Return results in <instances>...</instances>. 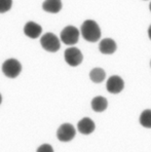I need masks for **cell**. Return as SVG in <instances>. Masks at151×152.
Instances as JSON below:
<instances>
[{
	"instance_id": "6da1fadb",
	"label": "cell",
	"mask_w": 151,
	"mask_h": 152,
	"mask_svg": "<svg viewBox=\"0 0 151 152\" xmlns=\"http://www.w3.org/2000/svg\"><path fill=\"white\" fill-rule=\"evenodd\" d=\"M80 33L88 42H97L101 38V29L94 20H86L81 25Z\"/></svg>"
},
{
	"instance_id": "7a4b0ae2",
	"label": "cell",
	"mask_w": 151,
	"mask_h": 152,
	"mask_svg": "<svg viewBox=\"0 0 151 152\" xmlns=\"http://www.w3.org/2000/svg\"><path fill=\"white\" fill-rule=\"evenodd\" d=\"M40 44L43 48V50L46 51H50V53H55L60 50L61 48V43H60V40L54 33H45L40 39Z\"/></svg>"
},
{
	"instance_id": "3957f363",
	"label": "cell",
	"mask_w": 151,
	"mask_h": 152,
	"mask_svg": "<svg viewBox=\"0 0 151 152\" xmlns=\"http://www.w3.org/2000/svg\"><path fill=\"white\" fill-rule=\"evenodd\" d=\"M22 71V65L18 60L8 59L2 64V72L8 78H15Z\"/></svg>"
},
{
	"instance_id": "277c9868",
	"label": "cell",
	"mask_w": 151,
	"mask_h": 152,
	"mask_svg": "<svg viewBox=\"0 0 151 152\" xmlns=\"http://www.w3.org/2000/svg\"><path fill=\"white\" fill-rule=\"evenodd\" d=\"M79 30L74 26H67L62 30L61 40L63 43L67 45H74L78 42L79 39Z\"/></svg>"
},
{
	"instance_id": "5b68a950",
	"label": "cell",
	"mask_w": 151,
	"mask_h": 152,
	"mask_svg": "<svg viewBox=\"0 0 151 152\" xmlns=\"http://www.w3.org/2000/svg\"><path fill=\"white\" fill-rule=\"evenodd\" d=\"M64 58H65L66 63L71 67L78 66V65L81 64V62H82V60H83L82 53L77 48H67V50H65V53H64Z\"/></svg>"
},
{
	"instance_id": "8992f818",
	"label": "cell",
	"mask_w": 151,
	"mask_h": 152,
	"mask_svg": "<svg viewBox=\"0 0 151 152\" xmlns=\"http://www.w3.org/2000/svg\"><path fill=\"white\" fill-rule=\"evenodd\" d=\"M76 135V129L71 124H63L57 131V138L61 142H70L74 139Z\"/></svg>"
},
{
	"instance_id": "52a82bcc",
	"label": "cell",
	"mask_w": 151,
	"mask_h": 152,
	"mask_svg": "<svg viewBox=\"0 0 151 152\" xmlns=\"http://www.w3.org/2000/svg\"><path fill=\"white\" fill-rule=\"evenodd\" d=\"M106 88L110 94L116 95L123 91L124 88V81L123 79L118 75H113L108 78L107 82H106Z\"/></svg>"
},
{
	"instance_id": "ba28073f",
	"label": "cell",
	"mask_w": 151,
	"mask_h": 152,
	"mask_svg": "<svg viewBox=\"0 0 151 152\" xmlns=\"http://www.w3.org/2000/svg\"><path fill=\"white\" fill-rule=\"evenodd\" d=\"M77 129L82 135H90L96 129V124L90 117H83L77 124Z\"/></svg>"
},
{
	"instance_id": "9c48e42d",
	"label": "cell",
	"mask_w": 151,
	"mask_h": 152,
	"mask_svg": "<svg viewBox=\"0 0 151 152\" xmlns=\"http://www.w3.org/2000/svg\"><path fill=\"white\" fill-rule=\"evenodd\" d=\"M117 50V44L112 38H104L99 44V50L103 55H112Z\"/></svg>"
},
{
	"instance_id": "30bf717a",
	"label": "cell",
	"mask_w": 151,
	"mask_h": 152,
	"mask_svg": "<svg viewBox=\"0 0 151 152\" xmlns=\"http://www.w3.org/2000/svg\"><path fill=\"white\" fill-rule=\"evenodd\" d=\"M42 32V28L40 25L34 23V22H28L24 26V33L26 36H28L31 39H36L39 37V35Z\"/></svg>"
},
{
	"instance_id": "8fae6325",
	"label": "cell",
	"mask_w": 151,
	"mask_h": 152,
	"mask_svg": "<svg viewBox=\"0 0 151 152\" xmlns=\"http://www.w3.org/2000/svg\"><path fill=\"white\" fill-rule=\"evenodd\" d=\"M90 106H92V109L95 112H98V113L104 112L108 107V101L105 97L97 96V97H95L94 99L92 100Z\"/></svg>"
},
{
	"instance_id": "7c38bea8",
	"label": "cell",
	"mask_w": 151,
	"mask_h": 152,
	"mask_svg": "<svg viewBox=\"0 0 151 152\" xmlns=\"http://www.w3.org/2000/svg\"><path fill=\"white\" fill-rule=\"evenodd\" d=\"M42 8L46 12L58 13L62 10V1L61 0H44Z\"/></svg>"
},
{
	"instance_id": "4fadbf2b",
	"label": "cell",
	"mask_w": 151,
	"mask_h": 152,
	"mask_svg": "<svg viewBox=\"0 0 151 152\" xmlns=\"http://www.w3.org/2000/svg\"><path fill=\"white\" fill-rule=\"evenodd\" d=\"M90 78L95 83H101L105 80L106 78V72L102 68H94L90 72Z\"/></svg>"
},
{
	"instance_id": "5bb4252c",
	"label": "cell",
	"mask_w": 151,
	"mask_h": 152,
	"mask_svg": "<svg viewBox=\"0 0 151 152\" xmlns=\"http://www.w3.org/2000/svg\"><path fill=\"white\" fill-rule=\"evenodd\" d=\"M139 122L145 129H151V109H146L140 114Z\"/></svg>"
},
{
	"instance_id": "9a60e30c",
	"label": "cell",
	"mask_w": 151,
	"mask_h": 152,
	"mask_svg": "<svg viewBox=\"0 0 151 152\" xmlns=\"http://www.w3.org/2000/svg\"><path fill=\"white\" fill-rule=\"evenodd\" d=\"M12 0H0V13H4L10 10Z\"/></svg>"
},
{
	"instance_id": "2e32d148",
	"label": "cell",
	"mask_w": 151,
	"mask_h": 152,
	"mask_svg": "<svg viewBox=\"0 0 151 152\" xmlns=\"http://www.w3.org/2000/svg\"><path fill=\"white\" fill-rule=\"evenodd\" d=\"M36 152H54V149L50 144H42L37 148Z\"/></svg>"
},
{
	"instance_id": "e0dca14e",
	"label": "cell",
	"mask_w": 151,
	"mask_h": 152,
	"mask_svg": "<svg viewBox=\"0 0 151 152\" xmlns=\"http://www.w3.org/2000/svg\"><path fill=\"white\" fill-rule=\"evenodd\" d=\"M148 37H149V39L151 40V25L149 26V28H148Z\"/></svg>"
},
{
	"instance_id": "ac0fdd59",
	"label": "cell",
	"mask_w": 151,
	"mask_h": 152,
	"mask_svg": "<svg viewBox=\"0 0 151 152\" xmlns=\"http://www.w3.org/2000/svg\"><path fill=\"white\" fill-rule=\"evenodd\" d=\"M1 102H2V97H1V95H0V104H1Z\"/></svg>"
},
{
	"instance_id": "d6986e66",
	"label": "cell",
	"mask_w": 151,
	"mask_h": 152,
	"mask_svg": "<svg viewBox=\"0 0 151 152\" xmlns=\"http://www.w3.org/2000/svg\"><path fill=\"white\" fill-rule=\"evenodd\" d=\"M149 10H150V12H151V2H150V4H149Z\"/></svg>"
},
{
	"instance_id": "ffe728a7",
	"label": "cell",
	"mask_w": 151,
	"mask_h": 152,
	"mask_svg": "<svg viewBox=\"0 0 151 152\" xmlns=\"http://www.w3.org/2000/svg\"><path fill=\"white\" fill-rule=\"evenodd\" d=\"M150 67H151V61H150Z\"/></svg>"
}]
</instances>
